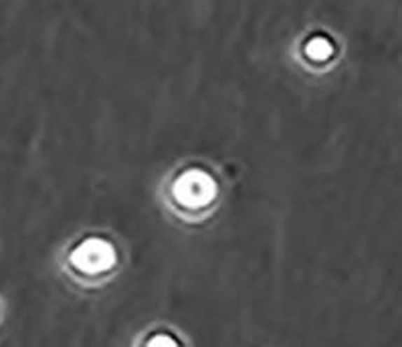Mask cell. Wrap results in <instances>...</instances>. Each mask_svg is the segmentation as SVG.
<instances>
[{"label":"cell","instance_id":"cell-2","mask_svg":"<svg viewBox=\"0 0 402 347\" xmlns=\"http://www.w3.org/2000/svg\"><path fill=\"white\" fill-rule=\"evenodd\" d=\"M71 262L85 271V273H102L107 271L109 267H113L116 262V250L113 246L99 239H89L83 244H79L73 255H71Z\"/></svg>","mask_w":402,"mask_h":347},{"label":"cell","instance_id":"cell-3","mask_svg":"<svg viewBox=\"0 0 402 347\" xmlns=\"http://www.w3.org/2000/svg\"><path fill=\"white\" fill-rule=\"evenodd\" d=\"M305 52L314 59V61H326L332 55V45L326 38H312L305 47Z\"/></svg>","mask_w":402,"mask_h":347},{"label":"cell","instance_id":"cell-1","mask_svg":"<svg viewBox=\"0 0 402 347\" xmlns=\"http://www.w3.org/2000/svg\"><path fill=\"white\" fill-rule=\"evenodd\" d=\"M214 196H216V184L202 170H188L176 180L174 198L182 206L202 208L214 200Z\"/></svg>","mask_w":402,"mask_h":347},{"label":"cell","instance_id":"cell-4","mask_svg":"<svg viewBox=\"0 0 402 347\" xmlns=\"http://www.w3.org/2000/svg\"><path fill=\"white\" fill-rule=\"evenodd\" d=\"M150 346H168V347H172V346H176V341H174V339H168V337H156V339H152V341H150Z\"/></svg>","mask_w":402,"mask_h":347}]
</instances>
